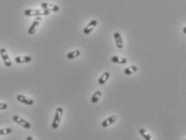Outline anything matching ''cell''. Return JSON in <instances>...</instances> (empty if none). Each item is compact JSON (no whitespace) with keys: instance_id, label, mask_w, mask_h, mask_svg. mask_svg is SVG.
<instances>
[{"instance_id":"6da1fadb","label":"cell","mask_w":186,"mask_h":140,"mask_svg":"<svg viewBox=\"0 0 186 140\" xmlns=\"http://www.w3.org/2000/svg\"><path fill=\"white\" fill-rule=\"evenodd\" d=\"M50 14V12L46 10H40V9H27L24 11V15L26 16H45Z\"/></svg>"},{"instance_id":"7a4b0ae2","label":"cell","mask_w":186,"mask_h":140,"mask_svg":"<svg viewBox=\"0 0 186 140\" xmlns=\"http://www.w3.org/2000/svg\"><path fill=\"white\" fill-rule=\"evenodd\" d=\"M63 112H64V110H63L61 107H58L57 110H56L55 116H54L53 123H52V128L54 129V130L57 129L59 125H60V122L62 118V115H63Z\"/></svg>"},{"instance_id":"3957f363","label":"cell","mask_w":186,"mask_h":140,"mask_svg":"<svg viewBox=\"0 0 186 140\" xmlns=\"http://www.w3.org/2000/svg\"><path fill=\"white\" fill-rule=\"evenodd\" d=\"M0 56L2 59V61L7 67H11L12 65V62L10 59L9 56L7 54V50L5 48H0Z\"/></svg>"},{"instance_id":"277c9868","label":"cell","mask_w":186,"mask_h":140,"mask_svg":"<svg viewBox=\"0 0 186 140\" xmlns=\"http://www.w3.org/2000/svg\"><path fill=\"white\" fill-rule=\"evenodd\" d=\"M12 118H13V121H14L15 122H16L17 124L20 125L21 126H23V128L30 129L31 126H32L30 122H27L26 120L23 119L22 118H20L19 116H18V115H15V116H13Z\"/></svg>"},{"instance_id":"5b68a950","label":"cell","mask_w":186,"mask_h":140,"mask_svg":"<svg viewBox=\"0 0 186 140\" xmlns=\"http://www.w3.org/2000/svg\"><path fill=\"white\" fill-rule=\"evenodd\" d=\"M40 7H41L43 10H46V11H48V12H57L60 10L58 6L51 4V3H48V2H42L41 4H40Z\"/></svg>"},{"instance_id":"8992f818","label":"cell","mask_w":186,"mask_h":140,"mask_svg":"<svg viewBox=\"0 0 186 140\" xmlns=\"http://www.w3.org/2000/svg\"><path fill=\"white\" fill-rule=\"evenodd\" d=\"M40 21H41V17H40V16H38V17H36V18L35 19L34 21H33V23H32V24L31 25L30 28H29V29H28V34L30 35L34 34L35 32H36V31L37 28H38V27H39Z\"/></svg>"},{"instance_id":"52a82bcc","label":"cell","mask_w":186,"mask_h":140,"mask_svg":"<svg viewBox=\"0 0 186 140\" xmlns=\"http://www.w3.org/2000/svg\"><path fill=\"white\" fill-rule=\"evenodd\" d=\"M16 99L18 100V101L21 102V103L25 104V105H28V106H32L34 104V100L30 97H28L23 96V95H18L16 97Z\"/></svg>"},{"instance_id":"ba28073f","label":"cell","mask_w":186,"mask_h":140,"mask_svg":"<svg viewBox=\"0 0 186 140\" xmlns=\"http://www.w3.org/2000/svg\"><path fill=\"white\" fill-rule=\"evenodd\" d=\"M116 121H117V117H116L115 115H111L110 117L105 119L103 122H102V126L104 127V128H106V127L110 126V125L114 124Z\"/></svg>"},{"instance_id":"9c48e42d","label":"cell","mask_w":186,"mask_h":140,"mask_svg":"<svg viewBox=\"0 0 186 140\" xmlns=\"http://www.w3.org/2000/svg\"><path fill=\"white\" fill-rule=\"evenodd\" d=\"M97 23H98V22H97L96 19H93V20H91L90 22V23L84 28L83 32H84L85 34H90V32L94 30V28L97 26Z\"/></svg>"},{"instance_id":"30bf717a","label":"cell","mask_w":186,"mask_h":140,"mask_svg":"<svg viewBox=\"0 0 186 140\" xmlns=\"http://www.w3.org/2000/svg\"><path fill=\"white\" fill-rule=\"evenodd\" d=\"M114 37H115L117 48H119V49H122L123 48V40H122V36H121V34H120L119 32H115Z\"/></svg>"},{"instance_id":"8fae6325","label":"cell","mask_w":186,"mask_h":140,"mask_svg":"<svg viewBox=\"0 0 186 140\" xmlns=\"http://www.w3.org/2000/svg\"><path fill=\"white\" fill-rule=\"evenodd\" d=\"M32 58L31 56H16L15 60L17 64H25V63L31 62Z\"/></svg>"},{"instance_id":"7c38bea8","label":"cell","mask_w":186,"mask_h":140,"mask_svg":"<svg viewBox=\"0 0 186 140\" xmlns=\"http://www.w3.org/2000/svg\"><path fill=\"white\" fill-rule=\"evenodd\" d=\"M110 77V73L109 72H105L98 79V84L99 85H104L105 83L108 80V79Z\"/></svg>"},{"instance_id":"4fadbf2b","label":"cell","mask_w":186,"mask_h":140,"mask_svg":"<svg viewBox=\"0 0 186 140\" xmlns=\"http://www.w3.org/2000/svg\"><path fill=\"white\" fill-rule=\"evenodd\" d=\"M111 60H112L114 63H116V64H124L127 62L126 58L124 57H119V56H114L111 57Z\"/></svg>"},{"instance_id":"5bb4252c","label":"cell","mask_w":186,"mask_h":140,"mask_svg":"<svg viewBox=\"0 0 186 140\" xmlns=\"http://www.w3.org/2000/svg\"><path fill=\"white\" fill-rule=\"evenodd\" d=\"M137 70H138V68L136 65H132V66H130L124 69L123 73L126 75H131V74L135 73L136 72H137Z\"/></svg>"},{"instance_id":"9a60e30c","label":"cell","mask_w":186,"mask_h":140,"mask_svg":"<svg viewBox=\"0 0 186 140\" xmlns=\"http://www.w3.org/2000/svg\"><path fill=\"white\" fill-rule=\"evenodd\" d=\"M81 55V51L79 50H74L72 51L71 53H69L67 54L66 57L69 60H72V59H74V58L78 57L79 56Z\"/></svg>"},{"instance_id":"2e32d148","label":"cell","mask_w":186,"mask_h":140,"mask_svg":"<svg viewBox=\"0 0 186 140\" xmlns=\"http://www.w3.org/2000/svg\"><path fill=\"white\" fill-rule=\"evenodd\" d=\"M101 96L102 93L100 92V91H96V92L93 94L92 97H91V102H92L93 104L97 103V102L99 101V99L101 98Z\"/></svg>"},{"instance_id":"e0dca14e","label":"cell","mask_w":186,"mask_h":140,"mask_svg":"<svg viewBox=\"0 0 186 140\" xmlns=\"http://www.w3.org/2000/svg\"><path fill=\"white\" fill-rule=\"evenodd\" d=\"M139 131H140V134L142 135V137L144 138L145 140H152L151 135H150L149 134H147V132H146V131H145L144 129L141 128Z\"/></svg>"},{"instance_id":"ac0fdd59","label":"cell","mask_w":186,"mask_h":140,"mask_svg":"<svg viewBox=\"0 0 186 140\" xmlns=\"http://www.w3.org/2000/svg\"><path fill=\"white\" fill-rule=\"evenodd\" d=\"M12 132V128H4V129H0V135H9Z\"/></svg>"},{"instance_id":"d6986e66","label":"cell","mask_w":186,"mask_h":140,"mask_svg":"<svg viewBox=\"0 0 186 140\" xmlns=\"http://www.w3.org/2000/svg\"><path fill=\"white\" fill-rule=\"evenodd\" d=\"M7 109V104L4 102H0V110H4Z\"/></svg>"},{"instance_id":"ffe728a7","label":"cell","mask_w":186,"mask_h":140,"mask_svg":"<svg viewBox=\"0 0 186 140\" xmlns=\"http://www.w3.org/2000/svg\"><path fill=\"white\" fill-rule=\"evenodd\" d=\"M26 140H34V138H32V136H28L27 138H26Z\"/></svg>"},{"instance_id":"44dd1931","label":"cell","mask_w":186,"mask_h":140,"mask_svg":"<svg viewBox=\"0 0 186 140\" xmlns=\"http://www.w3.org/2000/svg\"><path fill=\"white\" fill-rule=\"evenodd\" d=\"M183 32H184V33H186V27H184V29H183Z\"/></svg>"}]
</instances>
